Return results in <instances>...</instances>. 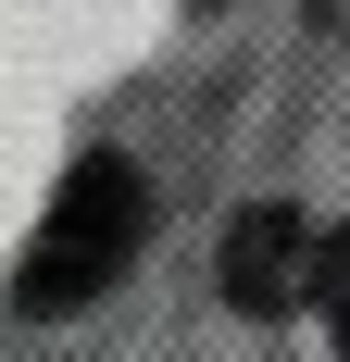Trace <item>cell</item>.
<instances>
[{
  "mask_svg": "<svg viewBox=\"0 0 350 362\" xmlns=\"http://www.w3.org/2000/svg\"><path fill=\"white\" fill-rule=\"evenodd\" d=\"M313 275H325V225L313 213L263 200V213L225 225V300L238 313H288V300H313Z\"/></svg>",
  "mask_w": 350,
  "mask_h": 362,
  "instance_id": "cell-2",
  "label": "cell"
},
{
  "mask_svg": "<svg viewBox=\"0 0 350 362\" xmlns=\"http://www.w3.org/2000/svg\"><path fill=\"white\" fill-rule=\"evenodd\" d=\"M138 238H150V187H138V163L88 150V163L50 187V213H38V238H26L13 300H26V313H88V300L138 262Z\"/></svg>",
  "mask_w": 350,
  "mask_h": 362,
  "instance_id": "cell-1",
  "label": "cell"
},
{
  "mask_svg": "<svg viewBox=\"0 0 350 362\" xmlns=\"http://www.w3.org/2000/svg\"><path fill=\"white\" fill-rule=\"evenodd\" d=\"M313 300H325V325H338V350H350V238H325V275H313Z\"/></svg>",
  "mask_w": 350,
  "mask_h": 362,
  "instance_id": "cell-3",
  "label": "cell"
}]
</instances>
